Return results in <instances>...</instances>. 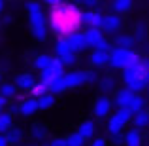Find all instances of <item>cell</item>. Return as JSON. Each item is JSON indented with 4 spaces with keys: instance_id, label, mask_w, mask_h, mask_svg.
Instances as JSON below:
<instances>
[{
    "instance_id": "obj_1",
    "label": "cell",
    "mask_w": 149,
    "mask_h": 146,
    "mask_svg": "<svg viewBox=\"0 0 149 146\" xmlns=\"http://www.w3.org/2000/svg\"><path fill=\"white\" fill-rule=\"evenodd\" d=\"M47 6L51 8L49 25L58 34V38H66L70 34L77 32V29L81 27V13L83 11L77 10L76 4L53 2V0H49Z\"/></svg>"
},
{
    "instance_id": "obj_2",
    "label": "cell",
    "mask_w": 149,
    "mask_h": 146,
    "mask_svg": "<svg viewBox=\"0 0 149 146\" xmlns=\"http://www.w3.org/2000/svg\"><path fill=\"white\" fill-rule=\"evenodd\" d=\"M143 72H146V65L138 63V65H132L128 68L123 70V82L125 87L128 91H132L134 95H140V91L146 89V80H143Z\"/></svg>"
},
{
    "instance_id": "obj_3",
    "label": "cell",
    "mask_w": 149,
    "mask_h": 146,
    "mask_svg": "<svg viewBox=\"0 0 149 146\" xmlns=\"http://www.w3.org/2000/svg\"><path fill=\"white\" fill-rule=\"evenodd\" d=\"M142 63V57H140L136 51L132 49H121V48H113L109 51V66L111 68H128L132 65H138Z\"/></svg>"
},
{
    "instance_id": "obj_4",
    "label": "cell",
    "mask_w": 149,
    "mask_h": 146,
    "mask_svg": "<svg viewBox=\"0 0 149 146\" xmlns=\"http://www.w3.org/2000/svg\"><path fill=\"white\" fill-rule=\"evenodd\" d=\"M132 121V114L128 108H119L115 114H111L108 120V133L109 135H121L125 129V125Z\"/></svg>"
},
{
    "instance_id": "obj_5",
    "label": "cell",
    "mask_w": 149,
    "mask_h": 146,
    "mask_svg": "<svg viewBox=\"0 0 149 146\" xmlns=\"http://www.w3.org/2000/svg\"><path fill=\"white\" fill-rule=\"evenodd\" d=\"M102 21H104V15L96 10H87L81 13V25H87V29H100L102 30Z\"/></svg>"
},
{
    "instance_id": "obj_6",
    "label": "cell",
    "mask_w": 149,
    "mask_h": 146,
    "mask_svg": "<svg viewBox=\"0 0 149 146\" xmlns=\"http://www.w3.org/2000/svg\"><path fill=\"white\" fill-rule=\"evenodd\" d=\"M62 82H64L66 89L79 87V85L85 84V70H70V72H64Z\"/></svg>"
},
{
    "instance_id": "obj_7",
    "label": "cell",
    "mask_w": 149,
    "mask_h": 146,
    "mask_svg": "<svg viewBox=\"0 0 149 146\" xmlns=\"http://www.w3.org/2000/svg\"><path fill=\"white\" fill-rule=\"evenodd\" d=\"M111 108H113V101H111L109 97L102 95V97H98V99L95 101L93 112H95V116H96V118H108V116H109V112H111Z\"/></svg>"
},
{
    "instance_id": "obj_8",
    "label": "cell",
    "mask_w": 149,
    "mask_h": 146,
    "mask_svg": "<svg viewBox=\"0 0 149 146\" xmlns=\"http://www.w3.org/2000/svg\"><path fill=\"white\" fill-rule=\"evenodd\" d=\"M121 25H123V17L117 13H108L104 15V21H102V32H117V30L121 29Z\"/></svg>"
},
{
    "instance_id": "obj_9",
    "label": "cell",
    "mask_w": 149,
    "mask_h": 146,
    "mask_svg": "<svg viewBox=\"0 0 149 146\" xmlns=\"http://www.w3.org/2000/svg\"><path fill=\"white\" fill-rule=\"evenodd\" d=\"M66 40H68V44H70V49H72V53L74 55H77V53H81V51H85L89 48L87 46V42H85V36H83V32H74V34H70V36H66Z\"/></svg>"
},
{
    "instance_id": "obj_10",
    "label": "cell",
    "mask_w": 149,
    "mask_h": 146,
    "mask_svg": "<svg viewBox=\"0 0 149 146\" xmlns=\"http://www.w3.org/2000/svg\"><path fill=\"white\" fill-rule=\"evenodd\" d=\"M132 99H134V93L128 91L127 87L125 89H119L115 95V104H117V110L119 108H128V104L132 102Z\"/></svg>"
},
{
    "instance_id": "obj_11",
    "label": "cell",
    "mask_w": 149,
    "mask_h": 146,
    "mask_svg": "<svg viewBox=\"0 0 149 146\" xmlns=\"http://www.w3.org/2000/svg\"><path fill=\"white\" fill-rule=\"evenodd\" d=\"M29 23L30 29H38V27H47V21H45V13L42 10H32L29 11Z\"/></svg>"
},
{
    "instance_id": "obj_12",
    "label": "cell",
    "mask_w": 149,
    "mask_h": 146,
    "mask_svg": "<svg viewBox=\"0 0 149 146\" xmlns=\"http://www.w3.org/2000/svg\"><path fill=\"white\" fill-rule=\"evenodd\" d=\"M83 36H85V42H87L89 48H95L96 42L104 38V32H102L100 29H85L83 30Z\"/></svg>"
},
{
    "instance_id": "obj_13",
    "label": "cell",
    "mask_w": 149,
    "mask_h": 146,
    "mask_svg": "<svg viewBox=\"0 0 149 146\" xmlns=\"http://www.w3.org/2000/svg\"><path fill=\"white\" fill-rule=\"evenodd\" d=\"M34 85H36V80H34L32 74H19V76L15 78V87H21V89L30 91Z\"/></svg>"
},
{
    "instance_id": "obj_14",
    "label": "cell",
    "mask_w": 149,
    "mask_h": 146,
    "mask_svg": "<svg viewBox=\"0 0 149 146\" xmlns=\"http://www.w3.org/2000/svg\"><path fill=\"white\" fill-rule=\"evenodd\" d=\"M125 146H142V133L138 131V129H128L127 133H125Z\"/></svg>"
},
{
    "instance_id": "obj_15",
    "label": "cell",
    "mask_w": 149,
    "mask_h": 146,
    "mask_svg": "<svg viewBox=\"0 0 149 146\" xmlns=\"http://www.w3.org/2000/svg\"><path fill=\"white\" fill-rule=\"evenodd\" d=\"M113 48H121V49H132V46L136 44L134 36H130V34H119V36H115V40H113Z\"/></svg>"
},
{
    "instance_id": "obj_16",
    "label": "cell",
    "mask_w": 149,
    "mask_h": 146,
    "mask_svg": "<svg viewBox=\"0 0 149 146\" xmlns=\"http://www.w3.org/2000/svg\"><path fill=\"white\" fill-rule=\"evenodd\" d=\"M89 63L91 66H106L109 65V53H102V51H93L91 57H89Z\"/></svg>"
},
{
    "instance_id": "obj_17",
    "label": "cell",
    "mask_w": 149,
    "mask_h": 146,
    "mask_svg": "<svg viewBox=\"0 0 149 146\" xmlns=\"http://www.w3.org/2000/svg\"><path fill=\"white\" fill-rule=\"evenodd\" d=\"M38 110V102L36 99H25V101L19 104V114H23V116H32L34 112Z\"/></svg>"
},
{
    "instance_id": "obj_18",
    "label": "cell",
    "mask_w": 149,
    "mask_h": 146,
    "mask_svg": "<svg viewBox=\"0 0 149 146\" xmlns=\"http://www.w3.org/2000/svg\"><path fill=\"white\" fill-rule=\"evenodd\" d=\"M132 125H134V129H138V131L149 127V112L147 110H143V112H140V114H134V116H132Z\"/></svg>"
},
{
    "instance_id": "obj_19",
    "label": "cell",
    "mask_w": 149,
    "mask_h": 146,
    "mask_svg": "<svg viewBox=\"0 0 149 146\" xmlns=\"http://www.w3.org/2000/svg\"><path fill=\"white\" fill-rule=\"evenodd\" d=\"M95 131H96V125H95V121H93V120L83 121V123H81L79 127H77V133H79V135L83 137L85 140H87V139H93Z\"/></svg>"
},
{
    "instance_id": "obj_20",
    "label": "cell",
    "mask_w": 149,
    "mask_h": 146,
    "mask_svg": "<svg viewBox=\"0 0 149 146\" xmlns=\"http://www.w3.org/2000/svg\"><path fill=\"white\" fill-rule=\"evenodd\" d=\"M146 104H147L146 97H142V95H134V99H132V102L128 104V110H130V114L134 116V114H140V112H143V110H146Z\"/></svg>"
},
{
    "instance_id": "obj_21",
    "label": "cell",
    "mask_w": 149,
    "mask_h": 146,
    "mask_svg": "<svg viewBox=\"0 0 149 146\" xmlns=\"http://www.w3.org/2000/svg\"><path fill=\"white\" fill-rule=\"evenodd\" d=\"M132 6H134L132 0H115V2H111V10H113V13H117V15L130 11Z\"/></svg>"
},
{
    "instance_id": "obj_22",
    "label": "cell",
    "mask_w": 149,
    "mask_h": 146,
    "mask_svg": "<svg viewBox=\"0 0 149 146\" xmlns=\"http://www.w3.org/2000/svg\"><path fill=\"white\" fill-rule=\"evenodd\" d=\"M53 55H47V53H44V55H38L36 57V61H34V66H36L40 72H44V70H47L51 65H53Z\"/></svg>"
},
{
    "instance_id": "obj_23",
    "label": "cell",
    "mask_w": 149,
    "mask_h": 146,
    "mask_svg": "<svg viewBox=\"0 0 149 146\" xmlns=\"http://www.w3.org/2000/svg\"><path fill=\"white\" fill-rule=\"evenodd\" d=\"M55 53H57V57H64V55H70L72 53V49H70V44L66 38H58L57 44H55Z\"/></svg>"
},
{
    "instance_id": "obj_24",
    "label": "cell",
    "mask_w": 149,
    "mask_h": 146,
    "mask_svg": "<svg viewBox=\"0 0 149 146\" xmlns=\"http://www.w3.org/2000/svg\"><path fill=\"white\" fill-rule=\"evenodd\" d=\"M11 121H13V116L10 112H0V135H6L11 129Z\"/></svg>"
},
{
    "instance_id": "obj_25",
    "label": "cell",
    "mask_w": 149,
    "mask_h": 146,
    "mask_svg": "<svg viewBox=\"0 0 149 146\" xmlns=\"http://www.w3.org/2000/svg\"><path fill=\"white\" fill-rule=\"evenodd\" d=\"M36 102H38V110H49V108H53V104H55V95H51V93L42 95V97L36 99Z\"/></svg>"
},
{
    "instance_id": "obj_26",
    "label": "cell",
    "mask_w": 149,
    "mask_h": 146,
    "mask_svg": "<svg viewBox=\"0 0 149 146\" xmlns=\"http://www.w3.org/2000/svg\"><path fill=\"white\" fill-rule=\"evenodd\" d=\"M4 137H6L8 144H17V142H21V140H23V131H21V129H17V127H11Z\"/></svg>"
},
{
    "instance_id": "obj_27",
    "label": "cell",
    "mask_w": 149,
    "mask_h": 146,
    "mask_svg": "<svg viewBox=\"0 0 149 146\" xmlns=\"http://www.w3.org/2000/svg\"><path fill=\"white\" fill-rule=\"evenodd\" d=\"M64 140H66V146H85V139H83V137H81L77 131L66 135Z\"/></svg>"
},
{
    "instance_id": "obj_28",
    "label": "cell",
    "mask_w": 149,
    "mask_h": 146,
    "mask_svg": "<svg viewBox=\"0 0 149 146\" xmlns=\"http://www.w3.org/2000/svg\"><path fill=\"white\" fill-rule=\"evenodd\" d=\"M98 84H100V89L104 93H109V91H113V89H115V78L108 74V76H104L102 80H98Z\"/></svg>"
},
{
    "instance_id": "obj_29",
    "label": "cell",
    "mask_w": 149,
    "mask_h": 146,
    "mask_svg": "<svg viewBox=\"0 0 149 146\" xmlns=\"http://www.w3.org/2000/svg\"><path fill=\"white\" fill-rule=\"evenodd\" d=\"M30 93H32V99H38V97H42V95H47V93H49V85L44 84V82H38V84L30 89Z\"/></svg>"
},
{
    "instance_id": "obj_30",
    "label": "cell",
    "mask_w": 149,
    "mask_h": 146,
    "mask_svg": "<svg viewBox=\"0 0 149 146\" xmlns=\"http://www.w3.org/2000/svg\"><path fill=\"white\" fill-rule=\"evenodd\" d=\"M17 93V87H15V84H0V95L4 99H11Z\"/></svg>"
},
{
    "instance_id": "obj_31",
    "label": "cell",
    "mask_w": 149,
    "mask_h": 146,
    "mask_svg": "<svg viewBox=\"0 0 149 146\" xmlns=\"http://www.w3.org/2000/svg\"><path fill=\"white\" fill-rule=\"evenodd\" d=\"M66 91V85L64 82H62V78H58V80H55L53 84H49V93L51 95H61V93Z\"/></svg>"
},
{
    "instance_id": "obj_32",
    "label": "cell",
    "mask_w": 149,
    "mask_h": 146,
    "mask_svg": "<svg viewBox=\"0 0 149 146\" xmlns=\"http://www.w3.org/2000/svg\"><path fill=\"white\" fill-rule=\"evenodd\" d=\"M30 133H32V137L34 139H44V137H47V127L45 125H42V123H38V125H32V129H30Z\"/></svg>"
},
{
    "instance_id": "obj_33",
    "label": "cell",
    "mask_w": 149,
    "mask_h": 146,
    "mask_svg": "<svg viewBox=\"0 0 149 146\" xmlns=\"http://www.w3.org/2000/svg\"><path fill=\"white\" fill-rule=\"evenodd\" d=\"M113 48H111V42H108L106 38H102V40H98L95 44V48H93V51H102V53H109Z\"/></svg>"
},
{
    "instance_id": "obj_34",
    "label": "cell",
    "mask_w": 149,
    "mask_h": 146,
    "mask_svg": "<svg viewBox=\"0 0 149 146\" xmlns=\"http://www.w3.org/2000/svg\"><path fill=\"white\" fill-rule=\"evenodd\" d=\"M61 63H62V66H74L77 63V55H74V53L64 55V57H61Z\"/></svg>"
},
{
    "instance_id": "obj_35",
    "label": "cell",
    "mask_w": 149,
    "mask_h": 146,
    "mask_svg": "<svg viewBox=\"0 0 149 146\" xmlns=\"http://www.w3.org/2000/svg\"><path fill=\"white\" fill-rule=\"evenodd\" d=\"M95 82H98L96 72H93V70H85V84H95Z\"/></svg>"
},
{
    "instance_id": "obj_36",
    "label": "cell",
    "mask_w": 149,
    "mask_h": 146,
    "mask_svg": "<svg viewBox=\"0 0 149 146\" xmlns=\"http://www.w3.org/2000/svg\"><path fill=\"white\" fill-rule=\"evenodd\" d=\"M146 27L143 25H138L136 27V36H134V40H143V36H146Z\"/></svg>"
},
{
    "instance_id": "obj_37",
    "label": "cell",
    "mask_w": 149,
    "mask_h": 146,
    "mask_svg": "<svg viewBox=\"0 0 149 146\" xmlns=\"http://www.w3.org/2000/svg\"><path fill=\"white\" fill-rule=\"evenodd\" d=\"M91 146H108V142H106L104 137H96V139H93Z\"/></svg>"
},
{
    "instance_id": "obj_38",
    "label": "cell",
    "mask_w": 149,
    "mask_h": 146,
    "mask_svg": "<svg viewBox=\"0 0 149 146\" xmlns=\"http://www.w3.org/2000/svg\"><path fill=\"white\" fill-rule=\"evenodd\" d=\"M49 146H66V140L62 139V137H57V139H53L49 142Z\"/></svg>"
},
{
    "instance_id": "obj_39",
    "label": "cell",
    "mask_w": 149,
    "mask_h": 146,
    "mask_svg": "<svg viewBox=\"0 0 149 146\" xmlns=\"http://www.w3.org/2000/svg\"><path fill=\"white\" fill-rule=\"evenodd\" d=\"M111 142L115 144V146L125 144V137H123V135H113V137H111Z\"/></svg>"
},
{
    "instance_id": "obj_40",
    "label": "cell",
    "mask_w": 149,
    "mask_h": 146,
    "mask_svg": "<svg viewBox=\"0 0 149 146\" xmlns=\"http://www.w3.org/2000/svg\"><path fill=\"white\" fill-rule=\"evenodd\" d=\"M26 10L32 11V10H42V4L40 2H29L26 4Z\"/></svg>"
},
{
    "instance_id": "obj_41",
    "label": "cell",
    "mask_w": 149,
    "mask_h": 146,
    "mask_svg": "<svg viewBox=\"0 0 149 146\" xmlns=\"http://www.w3.org/2000/svg\"><path fill=\"white\" fill-rule=\"evenodd\" d=\"M83 6H87V8H91V10H95V8L98 6V2H95V0H87V2H83Z\"/></svg>"
},
{
    "instance_id": "obj_42",
    "label": "cell",
    "mask_w": 149,
    "mask_h": 146,
    "mask_svg": "<svg viewBox=\"0 0 149 146\" xmlns=\"http://www.w3.org/2000/svg\"><path fill=\"white\" fill-rule=\"evenodd\" d=\"M6 104H8V99H4L2 95H0V112H2V110L6 108Z\"/></svg>"
},
{
    "instance_id": "obj_43",
    "label": "cell",
    "mask_w": 149,
    "mask_h": 146,
    "mask_svg": "<svg viewBox=\"0 0 149 146\" xmlns=\"http://www.w3.org/2000/svg\"><path fill=\"white\" fill-rule=\"evenodd\" d=\"M17 112H19V104H13V106H11V112H10V114L13 116V114H17Z\"/></svg>"
},
{
    "instance_id": "obj_44",
    "label": "cell",
    "mask_w": 149,
    "mask_h": 146,
    "mask_svg": "<svg viewBox=\"0 0 149 146\" xmlns=\"http://www.w3.org/2000/svg\"><path fill=\"white\" fill-rule=\"evenodd\" d=\"M0 146H8V140H6L4 135H0Z\"/></svg>"
},
{
    "instance_id": "obj_45",
    "label": "cell",
    "mask_w": 149,
    "mask_h": 146,
    "mask_svg": "<svg viewBox=\"0 0 149 146\" xmlns=\"http://www.w3.org/2000/svg\"><path fill=\"white\" fill-rule=\"evenodd\" d=\"M2 10H4V2H0V13H2Z\"/></svg>"
},
{
    "instance_id": "obj_46",
    "label": "cell",
    "mask_w": 149,
    "mask_h": 146,
    "mask_svg": "<svg viewBox=\"0 0 149 146\" xmlns=\"http://www.w3.org/2000/svg\"><path fill=\"white\" fill-rule=\"evenodd\" d=\"M143 65H146V66H147V68H149V57H147V61H146V63H143Z\"/></svg>"
},
{
    "instance_id": "obj_47",
    "label": "cell",
    "mask_w": 149,
    "mask_h": 146,
    "mask_svg": "<svg viewBox=\"0 0 149 146\" xmlns=\"http://www.w3.org/2000/svg\"><path fill=\"white\" fill-rule=\"evenodd\" d=\"M0 84H2V74H0Z\"/></svg>"
},
{
    "instance_id": "obj_48",
    "label": "cell",
    "mask_w": 149,
    "mask_h": 146,
    "mask_svg": "<svg viewBox=\"0 0 149 146\" xmlns=\"http://www.w3.org/2000/svg\"><path fill=\"white\" fill-rule=\"evenodd\" d=\"M44 146H49V144H44Z\"/></svg>"
}]
</instances>
